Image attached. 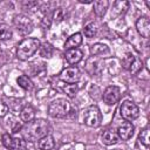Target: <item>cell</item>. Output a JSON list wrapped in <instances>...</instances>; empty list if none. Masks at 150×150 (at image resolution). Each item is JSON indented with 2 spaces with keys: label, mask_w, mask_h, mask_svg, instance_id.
<instances>
[{
  "label": "cell",
  "mask_w": 150,
  "mask_h": 150,
  "mask_svg": "<svg viewBox=\"0 0 150 150\" xmlns=\"http://www.w3.org/2000/svg\"><path fill=\"white\" fill-rule=\"evenodd\" d=\"M48 131L49 124L43 118H34L21 128V135L23 139L28 142H38L48 135Z\"/></svg>",
  "instance_id": "6da1fadb"
},
{
  "label": "cell",
  "mask_w": 150,
  "mask_h": 150,
  "mask_svg": "<svg viewBox=\"0 0 150 150\" xmlns=\"http://www.w3.org/2000/svg\"><path fill=\"white\" fill-rule=\"evenodd\" d=\"M48 115L53 118H66L76 115V108L66 98H56L48 105Z\"/></svg>",
  "instance_id": "7a4b0ae2"
},
{
  "label": "cell",
  "mask_w": 150,
  "mask_h": 150,
  "mask_svg": "<svg viewBox=\"0 0 150 150\" xmlns=\"http://www.w3.org/2000/svg\"><path fill=\"white\" fill-rule=\"evenodd\" d=\"M39 48H40V41L36 38H26L18 45L16 56L19 60L26 61L30 56H33Z\"/></svg>",
  "instance_id": "3957f363"
},
{
  "label": "cell",
  "mask_w": 150,
  "mask_h": 150,
  "mask_svg": "<svg viewBox=\"0 0 150 150\" xmlns=\"http://www.w3.org/2000/svg\"><path fill=\"white\" fill-rule=\"evenodd\" d=\"M102 121V114L101 110L96 105L88 107L83 112V122L90 128H96L101 124Z\"/></svg>",
  "instance_id": "277c9868"
},
{
  "label": "cell",
  "mask_w": 150,
  "mask_h": 150,
  "mask_svg": "<svg viewBox=\"0 0 150 150\" xmlns=\"http://www.w3.org/2000/svg\"><path fill=\"white\" fill-rule=\"evenodd\" d=\"M120 114L125 121H132L136 120L139 115L138 107L131 102V101H123L120 107Z\"/></svg>",
  "instance_id": "5b68a950"
},
{
  "label": "cell",
  "mask_w": 150,
  "mask_h": 150,
  "mask_svg": "<svg viewBox=\"0 0 150 150\" xmlns=\"http://www.w3.org/2000/svg\"><path fill=\"white\" fill-rule=\"evenodd\" d=\"M13 23H14L16 30L22 35H28L33 30V27H34L33 21L28 16H26L23 14L16 15L14 18V20H13Z\"/></svg>",
  "instance_id": "8992f818"
},
{
  "label": "cell",
  "mask_w": 150,
  "mask_h": 150,
  "mask_svg": "<svg viewBox=\"0 0 150 150\" xmlns=\"http://www.w3.org/2000/svg\"><path fill=\"white\" fill-rule=\"evenodd\" d=\"M81 77V73H80V69L77 67H68V68H64L61 73H60V80L64 83H68V84H73V83H76Z\"/></svg>",
  "instance_id": "52a82bcc"
},
{
  "label": "cell",
  "mask_w": 150,
  "mask_h": 150,
  "mask_svg": "<svg viewBox=\"0 0 150 150\" xmlns=\"http://www.w3.org/2000/svg\"><path fill=\"white\" fill-rule=\"evenodd\" d=\"M120 97H121V90L116 86L107 87L103 93V101L108 105H114L115 103H117L120 101Z\"/></svg>",
  "instance_id": "ba28073f"
},
{
  "label": "cell",
  "mask_w": 150,
  "mask_h": 150,
  "mask_svg": "<svg viewBox=\"0 0 150 150\" xmlns=\"http://www.w3.org/2000/svg\"><path fill=\"white\" fill-rule=\"evenodd\" d=\"M136 28L137 32L141 34L142 38L148 39L150 35V21L146 16H141L136 21Z\"/></svg>",
  "instance_id": "9c48e42d"
},
{
  "label": "cell",
  "mask_w": 150,
  "mask_h": 150,
  "mask_svg": "<svg viewBox=\"0 0 150 150\" xmlns=\"http://www.w3.org/2000/svg\"><path fill=\"white\" fill-rule=\"evenodd\" d=\"M117 135L120 137V139L122 141H128L134 135V125L131 122H124L122 125L118 127L117 130Z\"/></svg>",
  "instance_id": "30bf717a"
},
{
  "label": "cell",
  "mask_w": 150,
  "mask_h": 150,
  "mask_svg": "<svg viewBox=\"0 0 150 150\" xmlns=\"http://www.w3.org/2000/svg\"><path fill=\"white\" fill-rule=\"evenodd\" d=\"M64 57H66V60H67V62H68L69 64H76V63H79V62L82 60L83 53H82V50L79 49V48L68 49V50H66V53H64Z\"/></svg>",
  "instance_id": "8fae6325"
},
{
  "label": "cell",
  "mask_w": 150,
  "mask_h": 150,
  "mask_svg": "<svg viewBox=\"0 0 150 150\" xmlns=\"http://www.w3.org/2000/svg\"><path fill=\"white\" fill-rule=\"evenodd\" d=\"M81 43H82V34L81 33H74L73 35H70L67 39V41L64 43V49L68 50V49L77 48Z\"/></svg>",
  "instance_id": "7c38bea8"
},
{
  "label": "cell",
  "mask_w": 150,
  "mask_h": 150,
  "mask_svg": "<svg viewBox=\"0 0 150 150\" xmlns=\"http://www.w3.org/2000/svg\"><path fill=\"white\" fill-rule=\"evenodd\" d=\"M120 141L121 139H120L117 132L114 130H105L102 135V142L105 145H114V144H117Z\"/></svg>",
  "instance_id": "4fadbf2b"
},
{
  "label": "cell",
  "mask_w": 150,
  "mask_h": 150,
  "mask_svg": "<svg viewBox=\"0 0 150 150\" xmlns=\"http://www.w3.org/2000/svg\"><path fill=\"white\" fill-rule=\"evenodd\" d=\"M55 146V141L52 135H46L41 139L38 141V148L40 150H52Z\"/></svg>",
  "instance_id": "5bb4252c"
},
{
  "label": "cell",
  "mask_w": 150,
  "mask_h": 150,
  "mask_svg": "<svg viewBox=\"0 0 150 150\" xmlns=\"http://www.w3.org/2000/svg\"><path fill=\"white\" fill-rule=\"evenodd\" d=\"M34 117H35V109L30 104H27V105H25L21 109V111H20V118H21V121L28 123L32 120H34Z\"/></svg>",
  "instance_id": "9a60e30c"
},
{
  "label": "cell",
  "mask_w": 150,
  "mask_h": 150,
  "mask_svg": "<svg viewBox=\"0 0 150 150\" xmlns=\"http://www.w3.org/2000/svg\"><path fill=\"white\" fill-rule=\"evenodd\" d=\"M108 5L109 2L107 0H98V1H95L94 2V12L97 16L102 18L104 16L107 9H108Z\"/></svg>",
  "instance_id": "2e32d148"
},
{
  "label": "cell",
  "mask_w": 150,
  "mask_h": 150,
  "mask_svg": "<svg viewBox=\"0 0 150 150\" xmlns=\"http://www.w3.org/2000/svg\"><path fill=\"white\" fill-rule=\"evenodd\" d=\"M8 150H27V141L20 137H12Z\"/></svg>",
  "instance_id": "e0dca14e"
},
{
  "label": "cell",
  "mask_w": 150,
  "mask_h": 150,
  "mask_svg": "<svg viewBox=\"0 0 150 150\" xmlns=\"http://www.w3.org/2000/svg\"><path fill=\"white\" fill-rule=\"evenodd\" d=\"M90 53L91 55L96 56V55H105V54H109L110 50H109V47L103 45V43H95L90 47Z\"/></svg>",
  "instance_id": "ac0fdd59"
},
{
  "label": "cell",
  "mask_w": 150,
  "mask_h": 150,
  "mask_svg": "<svg viewBox=\"0 0 150 150\" xmlns=\"http://www.w3.org/2000/svg\"><path fill=\"white\" fill-rule=\"evenodd\" d=\"M128 8H129V1H125V0L115 1V2H114V6H112L114 15H120V14L124 13Z\"/></svg>",
  "instance_id": "d6986e66"
},
{
  "label": "cell",
  "mask_w": 150,
  "mask_h": 150,
  "mask_svg": "<svg viewBox=\"0 0 150 150\" xmlns=\"http://www.w3.org/2000/svg\"><path fill=\"white\" fill-rule=\"evenodd\" d=\"M16 82H18V84H19L22 89H25V90H30V89L33 88V82H32L30 79H29L28 76H26V75L19 76L18 80H16Z\"/></svg>",
  "instance_id": "ffe728a7"
},
{
  "label": "cell",
  "mask_w": 150,
  "mask_h": 150,
  "mask_svg": "<svg viewBox=\"0 0 150 150\" xmlns=\"http://www.w3.org/2000/svg\"><path fill=\"white\" fill-rule=\"evenodd\" d=\"M83 32L87 38H94L97 34V25L95 22H89L84 26Z\"/></svg>",
  "instance_id": "44dd1931"
},
{
  "label": "cell",
  "mask_w": 150,
  "mask_h": 150,
  "mask_svg": "<svg viewBox=\"0 0 150 150\" xmlns=\"http://www.w3.org/2000/svg\"><path fill=\"white\" fill-rule=\"evenodd\" d=\"M138 141L145 146V148H149L150 145V134H149V129L145 128L141 131L139 136H138Z\"/></svg>",
  "instance_id": "7402d4cb"
},
{
  "label": "cell",
  "mask_w": 150,
  "mask_h": 150,
  "mask_svg": "<svg viewBox=\"0 0 150 150\" xmlns=\"http://www.w3.org/2000/svg\"><path fill=\"white\" fill-rule=\"evenodd\" d=\"M12 38V29L6 23H0V40H8Z\"/></svg>",
  "instance_id": "603a6c76"
},
{
  "label": "cell",
  "mask_w": 150,
  "mask_h": 150,
  "mask_svg": "<svg viewBox=\"0 0 150 150\" xmlns=\"http://www.w3.org/2000/svg\"><path fill=\"white\" fill-rule=\"evenodd\" d=\"M40 55L42 57H50L52 54H53V47L49 45V43H43L42 46L40 45Z\"/></svg>",
  "instance_id": "cb8c5ba5"
},
{
  "label": "cell",
  "mask_w": 150,
  "mask_h": 150,
  "mask_svg": "<svg viewBox=\"0 0 150 150\" xmlns=\"http://www.w3.org/2000/svg\"><path fill=\"white\" fill-rule=\"evenodd\" d=\"M62 89H63V91H64L69 97H74V96L76 95L77 90H79V87H77L76 83H73V84H68V83H67Z\"/></svg>",
  "instance_id": "d4e9b609"
},
{
  "label": "cell",
  "mask_w": 150,
  "mask_h": 150,
  "mask_svg": "<svg viewBox=\"0 0 150 150\" xmlns=\"http://www.w3.org/2000/svg\"><path fill=\"white\" fill-rule=\"evenodd\" d=\"M66 16V13H64V9L63 8H56L54 12H53V21L59 23L61 22Z\"/></svg>",
  "instance_id": "484cf974"
},
{
  "label": "cell",
  "mask_w": 150,
  "mask_h": 150,
  "mask_svg": "<svg viewBox=\"0 0 150 150\" xmlns=\"http://www.w3.org/2000/svg\"><path fill=\"white\" fill-rule=\"evenodd\" d=\"M142 61L141 60H138V59H134V61H132V63L130 64V67H129V70H130V73L131 74H137L141 69H142Z\"/></svg>",
  "instance_id": "4316f807"
},
{
  "label": "cell",
  "mask_w": 150,
  "mask_h": 150,
  "mask_svg": "<svg viewBox=\"0 0 150 150\" xmlns=\"http://www.w3.org/2000/svg\"><path fill=\"white\" fill-rule=\"evenodd\" d=\"M134 59H135V56H134L132 54H130V53L125 54V56L122 59V64H123V67H124L125 69H129V67H130V64L132 63Z\"/></svg>",
  "instance_id": "83f0119b"
},
{
  "label": "cell",
  "mask_w": 150,
  "mask_h": 150,
  "mask_svg": "<svg viewBox=\"0 0 150 150\" xmlns=\"http://www.w3.org/2000/svg\"><path fill=\"white\" fill-rule=\"evenodd\" d=\"M11 142H12V137H11L8 134H4L2 137H1V143H2V145H4L6 149H9Z\"/></svg>",
  "instance_id": "f1b7e54d"
},
{
  "label": "cell",
  "mask_w": 150,
  "mask_h": 150,
  "mask_svg": "<svg viewBox=\"0 0 150 150\" xmlns=\"http://www.w3.org/2000/svg\"><path fill=\"white\" fill-rule=\"evenodd\" d=\"M7 112H8V105L2 101H0V117H5Z\"/></svg>",
  "instance_id": "f546056e"
},
{
  "label": "cell",
  "mask_w": 150,
  "mask_h": 150,
  "mask_svg": "<svg viewBox=\"0 0 150 150\" xmlns=\"http://www.w3.org/2000/svg\"><path fill=\"white\" fill-rule=\"evenodd\" d=\"M79 2H81V4H91L93 0H79Z\"/></svg>",
  "instance_id": "4dcf8cb0"
},
{
  "label": "cell",
  "mask_w": 150,
  "mask_h": 150,
  "mask_svg": "<svg viewBox=\"0 0 150 150\" xmlns=\"http://www.w3.org/2000/svg\"><path fill=\"white\" fill-rule=\"evenodd\" d=\"M115 150H121V149H115Z\"/></svg>",
  "instance_id": "1f68e13d"
},
{
  "label": "cell",
  "mask_w": 150,
  "mask_h": 150,
  "mask_svg": "<svg viewBox=\"0 0 150 150\" xmlns=\"http://www.w3.org/2000/svg\"><path fill=\"white\" fill-rule=\"evenodd\" d=\"M6 150H8V149H6Z\"/></svg>",
  "instance_id": "d6a6232c"
}]
</instances>
